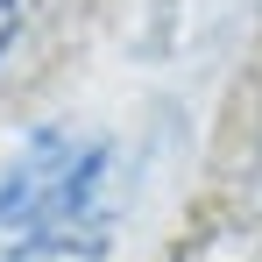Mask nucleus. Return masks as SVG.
<instances>
[{
  "instance_id": "nucleus-2",
  "label": "nucleus",
  "mask_w": 262,
  "mask_h": 262,
  "mask_svg": "<svg viewBox=\"0 0 262 262\" xmlns=\"http://www.w3.org/2000/svg\"><path fill=\"white\" fill-rule=\"evenodd\" d=\"M14 29H21V0H0V50L14 43Z\"/></svg>"
},
{
  "instance_id": "nucleus-1",
  "label": "nucleus",
  "mask_w": 262,
  "mask_h": 262,
  "mask_svg": "<svg viewBox=\"0 0 262 262\" xmlns=\"http://www.w3.org/2000/svg\"><path fill=\"white\" fill-rule=\"evenodd\" d=\"M177 262H255V234H241V227H213V234H199Z\"/></svg>"
}]
</instances>
